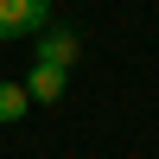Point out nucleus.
Returning a JSON list of instances; mask_svg holds the SVG:
<instances>
[{
  "instance_id": "nucleus-1",
  "label": "nucleus",
  "mask_w": 159,
  "mask_h": 159,
  "mask_svg": "<svg viewBox=\"0 0 159 159\" xmlns=\"http://www.w3.org/2000/svg\"><path fill=\"white\" fill-rule=\"evenodd\" d=\"M51 25V0H0V38H38Z\"/></svg>"
},
{
  "instance_id": "nucleus-2",
  "label": "nucleus",
  "mask_w": 159,
  "mask_h": 159,
  "mask_svg": "<svg viewBox=\"0 0 159 159\" xmlns=\"http://www.w3.org/2000/svg\"><path fill=\"white\" fill-rule=\"evenodd\" d=\"M76 51H83V45H76L70 25H45V32L32 38V64H51V70H70Z\"/></svg>"
},
{
  "instance_id": "nucleus-3",
  "label": "nucleus",
  "mask_w": 159,
  "mask_h": 159,
  "mask_svg": "<svg viewBox=\"0 0 159 159\" xmlns=\"http://www.w3.org/2000/svg\"><path fill=\"white\" fill-rule=\"evenodd\" d=\"M64 89H70V70H51V64H32V76H25V96H32V102H57Z\"/></svg>"
},
{
  "instance_id": "nucleus-4",
  "label": "nucleus",
  "mask_w": 159,
  "mask_h": 159,
  "mask_svg": "<svg viewBox=\"0 0 159 159\" xmlns=\"http://www.w3.org/2000/svg\"><path fill=\"white\" fill-rule=\"evenodd\" d=\"M25 108H32V96H25V83H0V121H25Z\"/></svg>"
}]
</instances>
